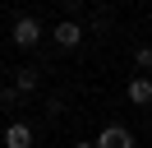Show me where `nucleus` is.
Masks as SVG:
<instances>
[{
    "label": "nucleus",
    "mask_w": 152,
    "mask_h": 148,
    "mask_svg": "<svg viewBox=\"0 0 152 148\" xmlns=\"http://www.w3.org/2000/svg\"><path fill=\"white\" fill-rule=\"evenodd\" d=\"M10 37H14V46H23V51H28V46L42 42V23L23 14V18H14V33H10Z\"/></svg>",
    "instance_id": "obj_1"
},
{
    "label": "nucleus",
    "mask_w": 152,
    "mask_h": 148,
    "mask_svg": "<svg viewBox=\"0 0 152 148\" xmlns=\"http://www.w3.org/2000/svg\"><path fill=\"white\" fill-rule=\"evenodd\" d=\"M92 144H97V148H134V134H129L124 125H106Z\"/></svg>",
    "instance_id": "obj_2"
},
{
    "label": "nucleus",
    "mask_w": 152,
    "mask_h": 148,
    "mask_svg": "<svg viewBox=\"0 0 152 148\" xmlns=\"http://www.w3.org/2000/svg\"><path fill=\"white\" fill-rule=\"evenodd\" d=\"M56 42L65 46V51H74V46L83 42V28H78L74 18H60V23H56Z\"/></svg>",
    "instance_id": "obj_3"
},
{
    "label": "nucleus",
    "mask_w": 152,
    "mask_h": 148,
    "mask_svg": "<svg viewBox=\"0 0 152 148\" xmlns=\"http://www.w3.org/2000/svg\"><path fill=\"white\" fill-rule=\"evenodd\" d=\"M124 97H129L134 107H148V102H152V79L134 74V79H129V88H124Z\"/></svg>",
    "instance_id": "obj_4"
},
{
    "label": "nucleus",
    "mask_w": 152,
    "mask_h": 148,
    "mask_svg": "<svg viewBox=\"0 0 152 148\" xmlns=\"http://www.w3.org/2000/svg\"><path fill=\"white\" fill-rule=\"evenodd\" d=\"M5 148H32V125L28 120H14L5 130Z\"/></svg>",
    "instance_id": "obj_5"
},
{
    "label": "nucleus",
    "mask_w": 152,
    "mask_h": 148,
    "mask_svg": "<svg viewBox=\"0 0 152 148\" xmlns=\"http://www.w3.org/2000/svg\"><path fill=\"white\" fill-rule=\"evenodd\" d=\"M14 88H19V92H32V88H37V70H19V74H14Z\"/></svg>",
    "instance_id": "obj_6"
},
{
    "label": "nucleus",
    "mask_w": 152,
    "mask_h": 148,
    "mask_svg": "<svg viewBox=\"0 0 152 148\" xmlns=\"http://www.w3.org/2000/svg\"><path fill=\"white\" fill-rule=\"evenodd\" d=\"M134 65H138V70H152V46H138V51H134Z\"/></svg>",
    "instance_id": "obj_7"
},
{
    "label": "nucleus",
    "mask_w": 152,
    "mask_h": 148,
    "mask_svg": "<svg viewBox=\"0 0 152 148\" xmlns=\"http://www.w3.org/2000/svg\"><path fill=\"white\" fill-rule=\"evenodd\" d=\"M78 5H83V0H65V9H78Z\"/></svg>",
    "instance_id": "obj_8"
},
{
    "label": "nucleus",
    "mask_w": 152,
    "mask_h": 148,
    "mask_svg": "<svg viewBox=\"0 0 152 148\" xmlns=\"http://www.w3.org/2000/svg\"><path fill=\"white\" fill-rule=\"evenodd\" d=\"M74 148H97V144H92V139H83V144H74Z\"/></svg>",
    "instance_id": "obj_9"
}]
</instances>
